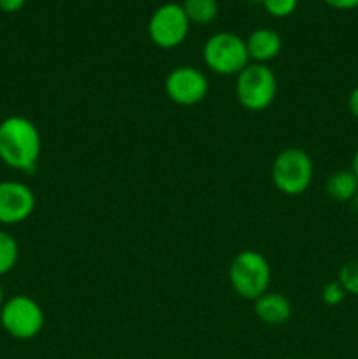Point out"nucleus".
Instances as JSON below:
<instances>
[{
    "mask_svg": "<svg viewBox=\"0 0 358 359\" xmlns=\"http://www.w3.org/2000/svg\"><path fill=\"white\" fill-rule=\"evenodd\" d=\"M41 133L23 116H9L0 121V160L20 172H34L41 156Z\"/></svg>",
    "mask_w": 358,
    "mask_h": 359,
    "instance_id": "obj_1",
    "label": "nucleus"
},
{
    "mask_svg": "<svg viewBox=\"0 0 358 359\" xmlns=\"http://www.w3.org/2000/svg\"><path fill=\"white\" fill-rule=\"evenodd\" d=\"M270 265L258 251H241L228 269V280L235 293L246 300H253L267 293L270 284Z\"/></svg>",
    "mask_w": 358,
    "mask_h": 359,
    "instance_id": "obj_2",
    "label": "nucleus"
},
{
    "mask_svg": "<svg viewBox=\"0 0 358 359\" xmlns=\"http://www.w3.org/2000/svg\"><path fill=\"white\" fill-rule=\"evenodd\" d=\"M272 182L283 195L297 196L309 189L314 175L312 160L300 147H286L274 158Z\"/></svg>",
    "mask_w": 358,
    "mask_h": 359,
    "instance_id": "obj_3",
    "label": "nucleus"
},
{
    "mask_svg": "<svg viewBox=\"0 0 358 359\" xmlns=\"http://www.w3.org/2000/svg\"><path fill=\"white\" fill-rule=\"evenodd\" d=\"M235 95L239 104L248 111H265L277 95L276 74L265 63H249L237 74Z\"/></svg>",
    "mask_w": 358,
    "mask_h": 359,
    "instance_id": "obj_4",
    "label": "nucleus"
},
{
    "mask_svg": "<svg viewBox=\"0 0 358 359\" xmlns=\"http://www.w3.org/2000/svg\"><path fill=\"white\" fill-rule=\"evenodd\" d=\"M202 58L207 69L220 76H237L249 65L246 41L232 32H218L211 35L204 44Z\"/></svg>",
    "mask_w": 358,
    "mask_h": 359,
    "instance_id": "obj_5",
    "label": "nucleus"
},
{
    "mask_svg": "<svg viewBox=\"0 0 358 359\" xmlns=\"http://www.w3.org/2000/svg\"><path fill=\"white\" fill-rule=\"evenodd\" d=\"M0 325L13 339L32 340L44 328V312L34 298L18 294L0 309Z\"/></svg>",
    "mask_w": 358,
    "mask_h": 359,
    "instance_id": "obj_6",
    "label": "nucleus"
},
{
    "mask_svg": "<svg viewBox=\"0 0 358 359\" xmlns=\"http://www.w3.org/2000/svg\"><path fill=\"white\" fill-rule=\"evenodd\" d=\"M190 20L186 18L181 4H161L151 14L147 34L151 42L161 49H174L186 41L190 32Z\"/></svg>",
    "mask_w": 358,
    "mask_h": 359,
    "instance_id": "obj_7",
    "label": "nucleus"
},
{
    "mask_svg": "<svg viewBox=\"0 0 358 359\" xmlns=\"http://www.w3.org/2000/svg\"><path fill=\"white\" fill-rule=\"evenodd\" d=\"M165 91L174 104L197 105L209 93V83L207 77L193 67H178L172 70L165 79Z\"/></svg>",
    "mask_w": 358,
    "mask_h": 359,
    "instance_id": "obj_8",
    "label": "nucleus"
},
{
    "mask_svg": "<svg viewBox=\"0 0 358 359\" xmlns=\"http://www.w3.org/2000/svg\"><path fill=\"white\" fill-rule=\"evenodd\" d=\"M35 195L25 182H0V224H18L32 216Z\"/></svg>",
    "mask_w": 358,
    "mask_h": 359,
    "instance_id": "obj_9",
    "label": "nucleus"
},
{
    "mask_svg": "<svg viewBox=\"0 0 358 359\" xmlns=\"http://www.w3.org/2000/svg\"><path fill=\"white\" fill-rule=\"evenodd\" d=\"M244 41L249 60L255 63H265V65L267 62L276 58L283 48L281 35L272 28H256Z\"/></svg>",
    "mask_w": 358,
    "mask_h": 359,
    "instance_id": "obj_10",
    "label": "nucleus"
},
{
    "mask_svg": "<svg viewBox=\"0 0 358 359\" xmlns=\"http://www.w3.org/2000/svg\"><path fill=\"white\" fill-rule=\"evenodd\" d=\"M255 314L265 325H284L291 318V302L284 294L267 291L255 300Z\"/></svg>",
    "mask_w": 358,
    "mask_h": 359,
    "instance_id": "obj_11",
    "label": "nucleus"
},
{
    "mask_svg": "<svg viewBox=\"0 0 358 359\" xmlns=\"http://www.w3.org/2000/svg\"><path fill=\"white\" fill-rule=\"evenodd\" d=\"M326 195L337 202H351L358 193V179L351 170H337L326 179Z\"/></svg>",
    "mask_w": 358,
    "mask_h": 359,
    "instance_id": "obj_12",
    "label": "nucleus"
},
{
    "mask_svg": "<svg viewBox=\"0 0 358 359\" xmlns=\"http://www.w3.org/2000/svg\"><path fill=\"white\" fill-rule=\"evenodd\" d=\"M181 6L190 23L195 25L213 23L218 18V13H220L218 0H185Z\"/></svg>",
    "mask_w": 358,
    "mask_h": 359,
    "instance_id": "obj_13",
    "label": "nucleus"
},
{
    "mask_svg": "<svg viewBox=\"0 0 358 359\" xmlns=\"http://www.w3.org/2000/svg\"><path fill=\"white\" fill-rule=\"evenodd\" d=\"M20 259L18 241L7 231L0 230V277L9 273Z\"/></svg>",
    "mask_w": 358,
    "mask_h": 359,
    "instance_id": "obj_14",
    "label": "nucleus"
},
{
    "mask_svg": "<svg viewBox=\"0 0 358 359\" xmlns=\"http://www.w3.org/2000/svg\"><path fill=\"white\" fill-rule=\"evenodd\" d=\"M337 280H339L340 286L344 287L347 294L358 297V258L350 259V262H346L340 266Z\"/></svg>",
    "mask_w": 358,
    "mask_h": 359,
    "instance_id": "obj_15",
    "label": "nucleus"
},
{
    "mask_svg": "<svg viewBox=\"0 0 358 359\" xmlns=\"http://www.w3.org/2000/svg\"><path fill=\"white\" fill-rule=\"evenodd\" d=\"M262 4L272 18H288L297 9L298 0H262Z\"/></svg>",
    "mask_w": 358,
    "mask_h": 359,
    "instance_id": "obj_16",
    "label": "nucleus"
},
{
    "mask_svg": "<svg viewBox=\"0 0 358 359\" xmlns=\"http://www.w3.org/2000/svg\"><path fill=\"white\" fill-rule=\"evenodd\" d=\"M346 291L340 286L339 280H330L329 284L323 286L321 291V300L323 304L330 305V307H337L339 304H343L344 298H346Z\"/></svg>",
    "mask_w": 358,
    "mask_h": 359,
    "instance_id": "obj_17",
    "label": "nucleus"
},
{
    "mask_svg": "<svg viewBox=\"0 0 358 359\" xmlns=\"http://www.w3.org/2000/svg\"><path fill=\"white\" fill-rule=\"evenodd\" d=\"M323 2L337 11H353L358 7V0H323Z\"/></svg>",
    "mask_w": 358,
    "mask_h": 359,
    "instance_id": "obj_18",
    "label": "nucleus"
},
{
    "mask_svg": "<svg viewBox=\"0 0 358 359\" xmlns=\"http://www.w3.org/2000/svg\"><path fill=\"white\" fill-rule=\"evenodd\" d=\"M27 4V0H0V11L7 14H13L21 11Z\"/></svg>",
    "mask_w": 358,
    "mask_h": 359,
    "instance_id": "obj_19",
    "label": "nucleus"
},
{
    "mask_svg": "<svg viewBox=\"0 0 358 359\" xmlns=\"http://www.w3.org/2000/svg\"><path fill=\"white\" fill-rule=\"evenodd\" d=\"M347 107H350V112L353 114V118L358 121V86L347 97Z\"/></svg>",
    "mask_w": 358,
    "mask_h": 359,
    "instance_id": "obj_20",
    "label": "nucleus"
},
{
    "mask_svg": "<svg viewBox=\"0 0 358 359\" xmlns=\"http://www.w3.org/2000/svg\"><path fill=\"white\" fill-rule=\"evenodd\" d=\"M351 172H353L358 179V149L354 151V154H353V161H351Z\"/></svg>",
    "mask_w": 358,
    "mask_h": 359,
    "instance_id": "obj_21",
    "label": "nucleus"
},
{
    "mask_svg": "<svg viewBox=\"0 0 358 359\" xmlns=\"http://www.w3.org/2000/svg\"><path fill=\"white\" fill-rule=\"evenodd\" d=\"M351 205H353L354 212H358V193L353 196V200H351Z\"/></svg>",
    "mask_w": 358,
    "mask_h": 359,
    "instance_id": "obj_22",
    "label": "nucleus"
},
{
    "mask_svg": "<svg viewBox=\"0 0 358 359\" xmlns=\"http://www.w3.org/2000/svg\"><path fill=\"white\" fill-rule=\"evenodd\" d=\"M4 304H6V300H4V286L0 284V309H2Z\"/></svg>",
    "mask_w": 358,
    "mask_h": 359,
    "instance_id": "obj_23",
    "label": "nucleus"
},
{
    "mask_svg": "<svg viewBox=\"0 0 358 359\" xmlns=\"http://www.w3.org/2000/svg\"><path fill=\"white\" fill-rule=\"evenodd\" d=\"M251 2H262V0H251Z\"/></svg>",
    "mask_w": 358,
    "mask_h": 359,
    "instance_id": "obj_24",
    "label": "nucleus"
},
{
    "mask_svg": "<svg viewBox=\"0 0 358 359\" xmlns=\"http://www.w3.org/2000/svg\"><path fill=\"white\" fill-rule=\"evenodd\" d=\"M288 359H300V358H288Z\"/></svg>",
    "mask_w": 358,
    "mask_h": 359,
    "instance_id": "obj_25",
    "label": "nucleus"
}]
</instances>
